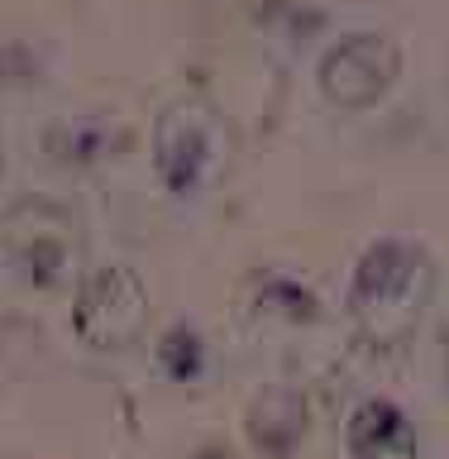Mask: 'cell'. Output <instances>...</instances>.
I'll return each instance as SVG.
<instances>
[{
    "instance_id": "obj_2",
    "label": "cell",
    "mask_w": 449,
    "mask_h": 459,
    "mask_svg": "<svg viewBox=\"0 0 449 459\" xmlns=\"http://www.w3.org/2000/svg\"><path fill=\"white\" fill-rule=\"evenodd\" d=\"M397 77V48L393 39L383 34H350L340 48L325 53L321 63V86L335 106H350V110H364L373 106L387 86Z\"/></svg>"
},
{
    "instance_id": "obj_3",
    "label": "cell",
    "mask_w": 449,
    "mask_h": 459,
    "mask_svg": "<svg viewBox=\"0 0 449 459\" xmlns=\"http://www.w3.org/2000/svg\"><path fill=\"white\" fill-rule=\"evenodd\" d=\"M215 163V120L206 106L182 100L158 120V172L172 196H196L206 168Z\"/></svg>"
},
{
    "instance_id": "obj_5",
    "label": "cell",
    "mask_w": 449,
    "mask_h": 459,
    "mask_svg": "<svg viewBox=\"0 0 449 459\" xmlns=\"http://www.w3.org/2000/svg\"><path fill=\"white\" fill-rule=\"evenodd\" d=\"M354 459H416V430L393 402H364L344 430Z\"/></svg>"
},
{
    "instance_id": "obj_1",
    "label": "cell",
    "mask_w": 449,
    "mask_h": 459,
    "mask_svg": "<svg viewBox=\"0 0 449 459\" xmlns=\"http://www.w3.org/2000/svg\"><path fill=\"white\" fill-rule=\"evenodd\" d=\"M430 287L426 254L402 239H383L368 249L364 268L354 278V316L373 340H407V330L421 321V301Z\"/></svg>"
},
{
    "instance_id": "obj_4",
    "label": "cell",
    "mask_w": 449,
    "mask_h": 459,
    "mask_svg": "<svg viewBox=\"0 0 449 459\" xmlns=\"http://www.w3.org/2000/svg\"><path fill=\"white\" fill-rule=\"evenodd\" d=\"M143 325V282L129 268H100L86 278L77 301V330L100 350L129 344Z\"/></svg>"
}]
</instances>
